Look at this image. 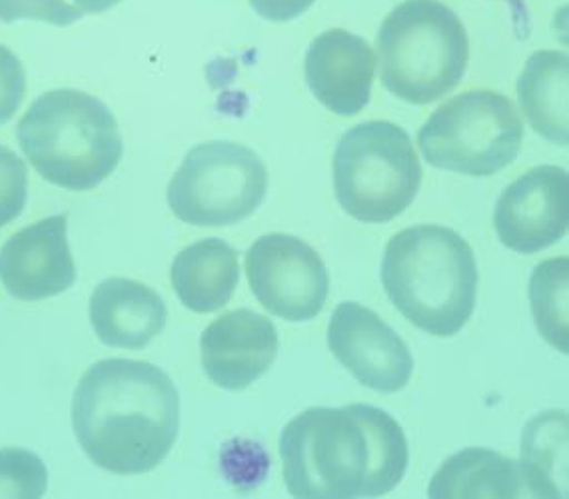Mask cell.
<instances>
[{
	"instance_id": "1",
	"label": "cell",
	"mask_w": 569,
	"mask_h": 499,
	"mask_svg": "<svg viewBox=\"0 0 569 499\" xmlns=\"http://www.w3.org/2000/svg\"><path fill=\"white\" fill-rule=\"evenodd\" d=\"M280 458L295 498H380L400 486L410 450L388 411L352 403L296 416L280 436Z\"/></svg>"
},
{
	"instance_id": "2",
	"label": "cell",
	"mask_w": 569,
	"mask_h": 499,
	"mask_svg": "<svg viewBox=\"0 0 569 499\" xmlns=\"http://www.w3.org/2000/svg\"><path fill=\"white\" fill-rule=\"evenodd\" d=\"M72 428L92 463L140 476L167 460L180 430V398L164 370L140 360H102L80 378Z\"/></svg>"
},
{
	"instance_id": "3",
	"label": "cell",
	"mask_w": 569,
	"mask_h": 499,
	"mask_svg": "<svg viewBox=\"0 0 569 499\" xmlns=\"http://www.w3.org/2000/svg\"><path fill=\"white\" fill-rule=\"evenodd\" d=\"M478 282L473 250L446 226H412L386 246L383 290L423 332L438 338L461 332L476 308Z\"/></svg>"
},
{
	"instance_id": "4",
	"label": "cell",
	"mask_w": 569,
	"mask_h": 499,
	"mask_svg": "<svg viewBox=\"0 0 569 499\" xmlns=\"http://www.w3.org/2000/svg\"><path fill=\"white\" fill-rule=\"evenodd\" d=\"M20 150L54 187L87 192L117 170L124 144L110 108L89 92L50 90L17 127Z\"/></svg>"
},
{
	"instance_id": "5",
	"label": "cell",
	"mask_w": 569,
	"mask_h": 499,
	"mask_svg": "<svg viewBox=\"0 0 569 499\" xmlns=\"http://www.w3.org/2000/svg\"><path fill=\"white\" fill-rule=\"evenodd\" d=\"M383 89L410 104H430L460 84L470 40L460 17L440 0H403L378 32Z\"/></svg>"
},
{
	"instance_id": "6",
	"label": "cell",
	"mask_w": 569,
	"mask_h": 499,
	"mask_svg": "<svg viewBox=\"0 0 569 499\" xmlns=\"http://www.w3.org/2000/svg\"><path fill=\"white\" fill-rule=\"evenodd\" d=\"M332 174L343 212L363 224H386L402 214L418 197L423 177L410 134L386 120L343 132Z\"/></svg>"
},
{
	"instance_id": "7",
	"label": "cell",
	"mask_w": 569,
	"mask_h": 499,
	"mask_svg": "<svg viewBox=\"0 0 569 499\" xmlns=\"http://www.w3.org/2000/svg\"><path fill=\"white\" fill-rule=\"evenodd\" d=\"M521 142L523 122L516 104L493 90H468L443 102L418 134L430 167L478 178L510 167Z\"/></svg>"
},
{
	"instance_id": "8",
	"label": "cell",
	"mask_w": 569,
	"mask_h": 499,
	"mask_svg": "<svg viewBox=\"0 0 569 499\" xmlns=\"http://www.w3.org/2000/svg\"><path fill=\"white\" fill-rule=\"evenodd\" d=\"M268 192V170L254 150L210 140L188 150L168 184L172 214L198 228L238 224L254 214Z\"/></svg>"
},
{
	"instance_id": "9",
	"label": "cell",
	"mask_w": 569,
	"mask_h": 499,
	"mask_svg": "<svg viewBox=\"0 0 569 499\" xmlns=\"http://www.w3.org/2000/svg\"><path fill=\"white\" fill-rule=\"evenodd\" d=\"M246 276L266 312L288 322L315 320L330 295L325 260L298 236H260L246 252Z\"/></svg>"
},
{
	"instance_id": "10",
	"label": "cell",
	"mask_w": 569,
	"mask_h": 499,
	"mask_svg": "<svg viewBox=\"0 0 569 499\" xmlns=\"http://www.w3.org/2000/svg\"><path fill=\"white\" fill-rule=\"evenodd\" d=\"M328 346L336 360L373 392L403 390L413 358L402 338L362 303L342 302L328 323Z\"/></svg>"
},
{
	"instance_id": "11",
	"label": "cell",
	"mask_w": 569,
	"mask_h": 499,
	"mask_svg": "<svg viewBox=\"0 0 569 499\" xmlns=\"http://www.w3.org/2000/svg\"><path fill=\"white\" fill-rule=\"evenodd\" d=\"M568 170L536 167L501 192L493 226L501 244L518 255H536L568 234Z\"/></svg>"
},
{
	"instance_id": "12",
	"label": "cell",
	"mask_w": 569,
	"mask_h": 499,
	"mask_svg": "<svg viewBox=\"0 0 569 499\" xmlns=\"http://www.w3.org/2000/svg\"><path fill=\"white\" fill-rule=\"evenodd\" d=\"M67 216H50L10 236L0 248V282L12 298L39 302L77 282Z\"/></svg>"
},
{
	"instance_id": "13",
	"label": "cell",
	"mask_w": 569,
	"mask_h": 499,
	"mask_svg": "<svg viewBox=\"0 0 569 499\" xmlns=\"http://www.w3.org/2000/svg\"><path fill=\"white\" fill-rule=\"evenodd\" d=\"M278 348L272 320L246 308L220 316L200 338L204 373L228 392H242L260 380L274 363Z\"/></svg>"
},
{
	"instance_id": "14",
	"label": "cell",
	"mask_w": 569,
	"mask_h": 499,
	"mask_svg": "<svg viewBox=\"0 0 569 499\" xmlns=\"http://www.w3.org/2000/svg\"><path fill=\"white\" fill-rule=\"evenodd\" d=\"M316 100L338 117H356L372 97L376 54L368 40L346 29L320 32L305 60Z\"/></svg>"
},
{
	"instance_id": "15",
	"label": "cell",
	"mask_w": 569,
	"mask_h": 499,
	"mask_svg": "<svg viewBox=\"0 0 569 499\" xmlns=\"http://www.w3.org/2000/svg\"><path fill=\"white\" fill-rule=\"evenodd\" d=\"M167 303L147 285L110 278L90 296V323L109 348L142 350L164 330Z\"/></svg>"
},
{
	"instance_id": "16",
	"label": "cell",
	"mask_w": 569,
	"mask_h": 499,
	"mask_svg": "<svg viewBox=\"0 0 569 499\" xmlns=\"http://www.w3.org/2000/svg\"><path fill=\"white\" fill-rule=\"evenodd\" d=\"M170 280L188 310L217 312L232 300L240 282L238 252L220 238L194 242L174 258Z\"/></svg>"
},
{
	"instance_id": "17",
	"label": "cell",
	"mask_w": 569,
	"mask_h": 499,
	"mask_svg": "<svg viewBox=\"0 0 569 499\" xmlns=\"http://www.w3.org/2000/svg\"><path fill=\"white\" fill-rule=\"evenodd\" d=\"M518 100L530 127L551 144L569 142V59L560 50L533 52L518 79Z\"/></svg>"
},
{
	"instance_id": "18",
	"label": "cell",
	"mask_w": 569,
	"mask_h": 499,
	"mask_svg": "<svg viewBox=\"0 0 569 499\" xmlns=\"http://www.w3.org/2000/svg\"><path fill=\"white\" fill-rule=\"evenodd\" d=\"M520 463L488 448H468L433 473L428 498H520Z\"/></svg>"
},
{
	"instance_id": "19",
	"label": "cell",
	"mask_w": 569,
	"mask_h": 499,
	"mask_svg": "<svg viewBox=\"0 0 569 499\" xmlns=\"http://www.w3.org/2000/svg\"><path fill=\"white\" fill-rule=\"evenodd\" d=\"M521 480L533 498H568V413L546 411L521 438Z\"/></svg>"
},
{
	"instance_id": "20",
	"label": "cell",
	"mask_w": 569,
	"mask_h": 499,
	"mask_svg": "<svg viewBox=\"0 0 569 499\" xmlns=\"http://www.w3.org/2000/svg\"><path fill=\"white\" fill-rule=\"evenodd\" d=\"M569 258H551L536 266L530 280L533 320L548 342L568 353Z\"/></svg>"
},
{
	"instance_id": "21",
	"label": "cell",
	"mask_w": 569,
	"mask_h": 499,
	"mask_svg": "<svg viewBox=\"0 0 569 499\" xmlns=\"http://www.w3.org/2000/svg\"><path fill=\"white\" fill-rule=\"evenodd\" d=\"M49 488V471L37 453L22 448L0 450V498L39 499Z\"/></svg>"
},
{
	"instance_id": "22",
	"label": "cell",
	"mask_w": 569,
	"mask_h": 499,
	"mask_svg": "<svg viewBox=\"0 0 569 499\" xmlns=\"http://www.w3.org/2000/svg\"><path fill=\"white\" fill-rule=\"evenodd\" d=\"M29 198V170L24 160L0 144V228L17 220Z\"/></svg>"
},
{
	"instance_id": "23",
	"label": "cell",
	"mask_w": 569,
	"mask_h": 499,
	"mask_svg": "<svg viewBox=\"0 0 569 499\" xmlns=\"http://www.w3.org/2000/svg\"><path fill=\"white\" fill-rule=\"evenodd\" d=\"M82 10L64 0H0V20H42L54 27H70L82 19Z\"/></svg>"
},
{
	"instance_id": "24",
	"label": "cell",
	"mask_w": 569,
	"mask_h": 499,
	"mask_svg": "<svg viewBox=\"0 0 569 499\" xmlns=\"http://www.w3.org/2000/svg\"><path fill=\"white\" fill-rule=\"evenodd\" d=\"M27 94V72L19 57L0 44V127L19 110Z\"/></svg>"
},
{
	"instance_id": "25",
	"label": "cell",
	"mask_w": 569,
	"mask_h": 499,
	"mask_svg": "<svg viewBox=\"0 0 569 499\" xmlns=\"http://www.w3.org/2000/svg\"><path fill=\"white\" fill-rule=\"evenodd\" d=\"M258 17L272 22H288L302 17L316 0H248Z\"/></svg>"
},
{
	"instance_id": "26",
	"label": "cell",
	"mask_w": 569,
	"mask_h": 499,
	"mask_svg": "<svg viewBox=\"0 0 569 499\" xmlns=\"http://www.w3.org/2000/svg\"><path fill=\"white\" fill-rule=\"evenodd\" d=\"M77 7L82 12H89V14H100V12H107V10L117 7L120 0H74Z\"/></svg>"
}]
</instances>
